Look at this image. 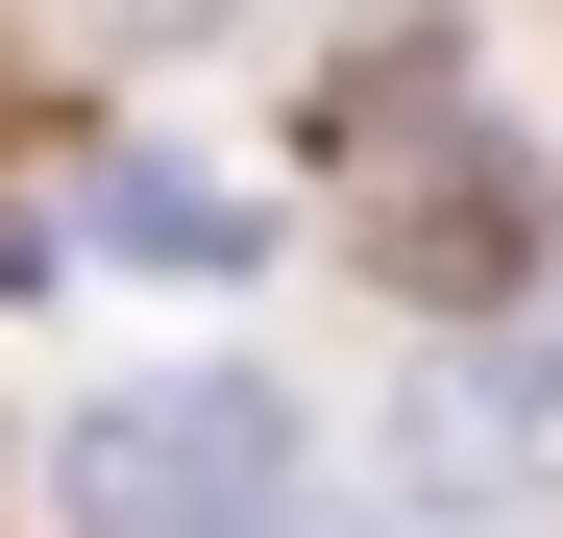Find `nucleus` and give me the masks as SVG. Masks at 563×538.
<instances>
[{
	"label": "nucleus",
	"mask_w": 563,
	"mask_h": 538,
	"mask_svg": "<svg viewBox=\"0 0 563 538\" xmlns=\"http://www.w3.org/2000/svg\"><path fill=\"white\" fill-rule=\"evenodd\" d=\"M319 197H343V245L393 269L417 318H515L539 294V171H515V123L465 99V49H367L343 99H319Z\"/></svg>",
	"instance_id": "f257e3e1"
},
{
	"label": "nucleus",
	"mask_w": 563,
	"mask_h": 538,
	"mask_svg": "<svg viewBox=\"0 0 563 538\" xmlns=\"http://www.w3.org/2000/svg\"><path fill=\"white\" fill-rule=\"evenodd\" d=\"M269 490H319V416H295V368H221V343L49 416V514H74V538H221V514H269Z\"/></svg>",
	"instance_id": "f03ea898"
},
{
	"label": "nucleus",
	"mask_w": 563,
	"mask_h": 538,
	"mask_svg": "<svg viewBox=\"0 0 563 538\" xmlns=\"http://www.w3.org/2000/svg\"><path fill=\"white\" fill-rule=\"evenodd\" d=\"M393 440H417V490H441V514L539 538V514H563V318H490V343H441Z\"/></svg>",
	"instance_id": "7ed1b4c3"
},
{
	"label": "nucleus",
	"mask_w": 563,
	"mask_h": 538,
	"mask_svg": "<svg viewBox=\"0 0 563 538\" xmlns=\"http://www.w3.org/2000/svg\"><path fill=\"white\" fill-rule=\"evenodd\" d=\"M221 538H367V514H319V490H269V514H221Z\"/></svg>",
	"instance_id": "20e7f679"
}]
</instances>
